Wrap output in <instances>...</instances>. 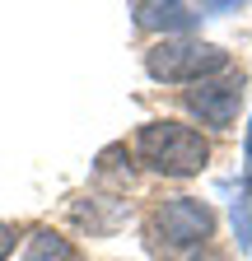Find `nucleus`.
<instances>
[{
	"label": "nucleus",
	"mask_w": 252,
	"mask_h": 261,
	"mask_svg": "<svg viewBox=\"0 0 252 261\" xmlns=\"http://www.w3.org/2000/svg\"><path fill=\"white\" fill-rule=\"evenodd\" d=\"M136 159L159 177H196L210 159V140L187 121H145L136 130Z\"/></svg>",
	"instance_id": "1"
},
{
	"label": "nucleus",
	"mask_w": 252,
	"mask_h": 261,
	"mask_svg": "<svg viewBox=\"0 0 252 261\" xmlns=\"http://www.w3.org/2000/svg\"><path fill=\"white\" fill-rule=\"evenodd\" d=\"M145 70L159 84H201L229 70V51L201 38H159L145 51Z\"/></svg>",
	"instance_id": "2"
},
{
	"label": "nucleus",
	"mask_w": 252,
	"mask_h": 261,
	"mask_svg": "<svg viewBox=\"0 0 252 261\" xmlns=\"http://www.w3.org/2000/svg\"><path fill=\"white\" fill-rule=\"evenodd\" d=\"M145 233L159 252H196L215 238V210L196 196H168L149 210Z\"/></svg>",
	"instance_id": "3"
},
{
	"label": "nucleus",
	"mask_w": 252,
	"mask_h": 261,
	"mask_svg": "<svg viewBox=\"0 0 252 261\" xmlns=\"http://www.w3.org/2000/svg\"><path fill=\"white\" fill-rule=\"evenodd\" d=\"M182 103L187 112H192L201 126L210 130H229L238 121V108H243V75L224 70V75H215V80H201L182 93Z\"/></svg>",
	"instance_id": "4"
},
{
	"label": "nucleus",
	"mask_w": 252,
	"mask_h": 261,
	"mask_svg": "<svg viewBox=\"0 0 252 261\" xmlns=\"http://www.w3.org/2000/svg\"><path fill=\"white\" fill-rule=\"evenodd\" d=\"M131 14L140 28H159V33H173V38H187L201 23V5H178V0H164V5L145 0V5H131Z\"/></svg>",
	"instance_id": "5"
},
{
	"label": "nucleus",
	"mask_w": 252,
	"mask_h": 261,
	"mask_svg": "<svg viewBox=\"0 0 252 261\" xmlns=\"http://www.w3.org/2000/svg\"><path fill=\"white\" fill-rule=\"evenodd\" d=\"M19 261H75L70 243L56 233V228H33V238L23 243V256Z\"/></svg>",
	"instance_id": "6"
},
{
	"label": "nucleus",
	"mask_w": 252,
	"mask_h": 261,
	"mask_svg": "<svg viewBox=\"0 0 252 261\" xmlns=\"http://www.w3.org/2000/svg\"><path fill=\"white\" fill-rule=\"evenodd\" d=\"M243 187L252 191V117H247V136H243Z\"/></svg>",
	"instance_id": "7"
},
{
	"label": "nucleus",
	"mask_w": 252,
	"mask_h": 261,
	"mask_svg": "<svg viewBox=\"0 0 252 261\" xmlns=\"http://www.w3.org/2000/svg\"><path fill=\"white\" fill-rule=\"evenodd\" d=\"M234 224H238V238H243V247H252V201L243 205V215H234Z\"/></svg>",
	"instance_id": "8"
},
{
	"label": "nucleus",
	"mask_w": 252,
	"mask_h": 261,
	"mask_svg": "<svg viewBox=\"0 0 252 261\" xmlns=\"http://www.w3.org/2000/svg\"><path fill=\"white\" fill-rule=\"evenodd\" d=\"M10 252H14V228L0 224V261H10Z\"/></svg>",
	"instance_id": "9"
}]
</instances>
